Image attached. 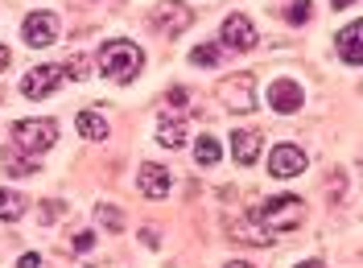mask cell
Returning <instances> with one entry per match:
<instances>
[{
    "mask_svg": "<svg viewBox=\"0 0 363 268\" xmlns=\"http://www.w3.org/2000/svg\"><path fill=\"white\" fill-rule=\"evenodd\" d=\"M21 38L33 45V50H38V45H54L58 42V17H54V13H29L25 25H21Z\"/></svg>",
    "mask_w": 363,
    "mask_h": 268,
    "instance_id": "cell-5",
    "label": "cell"
},
{
    "mask_svg": "<svg viewBox=\"0 0 363 268\" xmlns=\"http://www.w3.org/2000/svg\"><path fill=\"white\" fill-rule=\"evenodd\" d=\"M157 140L165 145V149H182V145H186V128H182L178 120H165V124L157 128Z\"/></svg>",
    "mask_w": 363,
    "mask_h": 268,
    "instance_id": "cell-16",
    "label": "cell"
},
{
    "mask_svg": "<svg viewBox=\"0 0 363 268\" xmlns=\"http://www.w3.org/2000/svg\"><path fill=\"white\" fill-rule=\"evenodd\" d=\"M62 74H70V79H87V62H83V58H70L67 67H62Z\"/></svg>",
    "mask_w": 363,
    "mask_h": 268,
    "instance_id": "cell-22",
    "label": "cell"
},
{
    "mask_svg": "<svg viewBox=\"0 0 363 268\" xmlns=\"http://www.w3.org/2000/svg\"><path fill=\"white\" fill-rule=\"evenodd\" d=\"M54 140H58V124L54 120H21V124H13V145L21 153H45Z\"/></svg>",
    "mask_w": 363,
    "mask_h": 268,
    "instance_id": "cell-3",
    "label": "cell"
},
{
    "mask_svg": "<svg viewBox=\"0 0 363 268\" xmlns=\"http://www.w3.org/2000/svg\"><path fill=\"white\" fill-rule=\"evenodd\" d=\"M17 268H42V260H38L33 252H25V256H21V264H17Z\"/></svg>",
    "mask_w": 363,
    "mask_h": 268,
    "instance_id": "cell-24",
    "label": "cell"
},
{
    "mask_svg": "<svg viewBox=\"0 0 363 268\" xmlns=\"http://www.w3.org/2000/svg\"><path fill=\"white\" fill-rule=\"evenodd\" d=\"M91 244H95V235H91V231H83V235H74V247H79V252H87Z\"/></svg>",
    "mask_w": 363,
    "mask_h": 268,
    "instance_id": "cell-23",
    "label": "cell"
},
{
    "mask_svg": "<svg viewBox=\"0 0 363 268\" xmlns=\"http://www.w3.org/2000/svg\"><path fill=\"white\" fill-rule=\"evenodd\" d=\"M169 104H178V108H182V104H186V91L174 87V91H169Z\"/></svg>",
    "mask_w": 363,
    "mask_h": 268,
    "instance_id": "cell-25",
    "label": "cell"
},
{
    "mask_svg": "<svg viewBox=\"0 0 363 268\" xmlns=\"http://www.w3.org/2000/svg\"><path fill=\"white\" fill-rule=\"evenodd\" d=\"M310 13H314V9H310V0H289L285 21H289V25H306V21H310Z\"/></svg>",
    "mask_w": 363,
    "mask_h": 268,
    "instance_id": "cell-18",
    "label": "cell"
},
{
    "mask_svg": "<svg viewBox=\"0 0 363 268\" xmlns=\"http://www.w3.org/2000/svg\"><path fill=\"white\" fill-rule=\"evenodd\" d=\"M194 157H199V165H215V161L223 157V149H219V140H215V136H199Z\"/></svg>",
    "mask_w": 363,
    "mask_h": 268,
    "instance_id": "cell-17",
    "label": "cell"
},
{
    "mask_svg": "<svg viewBox=\"0 0 363 268\" xmlns=\"http://www.w3.org/2000/svg\"><path fill=\"white\" fill-rule=\"evenodd\" d=\"M74 128H79V136H87V140H104L108 136V120L99 112H79Z\"/></svg>",
    "mask_w": 363,
    "mask_h": 268,
    "instance_id": "cell-14",
    "label": "cell"
},
{
    "mask_svg": "<svg viewBox=\"0 0 363 268\" xmlns=\"http://www.w3.org/2000/svg\"><path fill=\"white\" fill-rule=\"evenodd\" d=\"M269 104H272V112L289 116V112H297V108L306 104V95H301V87H297L294 79H277V83L269 87Z\"/></svg>",
    "mask_w": 363,
    "mask_h": 268,
    "instance_id": "cell-10",
    "label": "cell"
},
{
    "mask_svg": "<svg viewBox=\"0 0 363 268\" xmlns=\"http://www.w3.org/2000/svg\"><path fill=\"white\" fill-rule=\"evenodd\" d=\"M223 45L227 50H240V54L256 45V29H252V21L244 17V13H231V17L223 21Z\"/></svg>",
    "mask_w": 363,
    "mask_h": 268,
    "instance_id": "cell-8",
    "label": "cell"
},
{
    "mask_svg": "<svg viewBox=\"0 0 363 268\" xmlns=\"http://www.w3.org/2000/svg\"><path fill=\"white\" fill-rule=\"evenodd\" d=\"M58 83H62V67H38L21 79V91L29 99H42V95H50Z\"/></svg>",
    "mask_w": 363,
    "mask_h": 268,
    "instance_id": "cell-11",
    "label": "cell"
},
{
    "mask_svg": "<svg viewBox=\"0 0 363 268\" xmlns=\"http://www.w3.org/2000/svg\"><path fill=\"white\" fill-rule=\"evenodd\" d=\"M223 268H256V264H248V260H231V264H223Z\"/></svg>",
    "mask_w": 363,
    "mask_h": 268,
    "instance_id": "cell-26",
    "label": "cell"
},
{
    "mask_svg": "<svg viewBox=\"0 0 363 268\" xmlns=\"http://www.w3.org/2000/svg\"><path fill=\"white\" fill-rule=\"evenodd\" d=\"M231 157H235L240 165H252V161L260 157V133H252V128L231 133Z\"/></svg>",
    "mask_w": 363,
    "mask_h": 268,
    "instance_id": "cell-12",
    "label": "cell"
},
{
    "mask_svg": "<svg viewBox=\"0 0 363 268\" xmlns=\"http://www.w3.org/2000/svg\"><path fill=\"white\" fill-rule=\"evenodd\" d=\"M9 67V50H4V45H0V70Z\"/></svg>",
    "mask_w": 363,
    "mask_h": 268,
    "instance_id": "cell-27",
    "label": "cell"
},
{
    "mask_svg": "<svg viewBox=\"0 0 363 268\" xmlns=\"http://www.w3.org/2000/svg\"><path fill=\"white\" fill-rule=\"evenodd\" d=\"M297 268H326L322 260H306V264H297Z\"/></svg>",
    "mask_w": 363,
    "mask_h": 268,
    "instance_id": "cell-29",
    "label": "cell"
},
{
    "mask_svg": "<svg viewBox=\"0 0 363 268\" xmlns=\"http://www.w3.org/2000/svg\"><path fill=\"white\" fill-rule=\"evenodd\" d=\"M190 21H194V13H190L182 0H161L157 9H153V29H157V33H169V38L182 33Z\"/></svg>",
    "mask_w": 363,
    "mask_h": 268,
    "instance_id": "cell-4",
    "label": "cell"
},
{
    "mask_svg": "<svg viewBox=\"0 0 363 268\" xmlns=\"http://www.w3.org/2000/svg\"><path fill=\"white\" fill-rule=\"evenodd\" d=\"M256 79L252 74H240V79H227L223 87H219V95H223V104L231 108V112H252L256 108Z\"/></svg>",
    "mask_w": 363,
    "mask_h": 268,
    "instance_id": "cell-6",
    "label": "cell"
},
{
    "mask_svg": "<svg viewBox=\"0 0 363 268\" xmlns=\"http://www.w3.org/2000/svg\"><path fill=\"white\" fill-rule=\"evenodd\" d=\"M190 62H194V67H215V62H219V45H199V50L190 54Z\"/></svg>",
    "mask_w": 363,
    "mask_h": 268,
    "instance_id": "cell-20",
    "label": "cell"
},
{
    "mask_svg": "<svg viewBox=\"0 0 363 268\" xmlns=\"http://www.w3.org/2000/svg\"><path fill=\"white\" fill-rule=\"evenodd\" d=\"M145 67V50L133 42H124V38H116L99 50V70L112 79V83H133L136 74Z\"/></svg>",
    "mask_w": 363,
    "mask_h": 268,
    "instance_id": "cell-1",
    "label": "cell"
},
{
    "mask_svg": "<svg viewBox=\"0 0 363 268\" xmlns=\"http://www.w3.org/2000/svg\"><path fill=\"white\" fill-rule=\"evenodd\" d=\"M95 219L108 227V231H120V227H124V215H120L116 206H99V211H95Z\"/></svg>",
    "mask_w": 363,
    "mask_h": 268,
    "instance_id": "cell-19",
    "label": "cell"
},
{
    "mask_svg": "<svg viewBox=\"0 0 363 268\" xmlns=\"http://www.w3.org/2000/svg\"><path fill=\"white\" fill-rule=\"evenodd\" d=\"M21 215H25V199L17 190H4L0 186V223H17Z\"/></svg>",
    "mask_w": 363,
    "mask_h": 268,
    "instance_id": "cell-15",
    "label": "cell"
},
{
    "mask_svg": "<svg viewBox=\"0 0 363 268\" xmlns=\"http://www.w3.org/2000/svg\"><path fill=\"white\" fill-rule=\"evenodd\" d=\"M306 169V153L297 145H277L269 153V174L272 178H297Z\"/></svg>",
    "mask_w": 363,
    "mask_h": 268,
    "instance_id": "cell-7",
    "label": "cell"
},
{
    "mask_svg": "<svg viewBox=\"0 0 363 268\" xmlns=\"http://www.w3.org/2000/svg\"><path fill=\"white\" fill-rule=\"evenodd\" d=\"M359 38H363L359 21H351V25L339 33V58L347 62V67H359Z\"/></svg>",
    "mask_w": 363,
    "mask_h": 268,
    "instance_id": "cell-13",
    "label": "cell"
},
{
    "mask_svg": "<svg viewBox=\"0 0 363 268\" xmlns=\"http://www.w3.org/2000/svg\"><path fill=\"white\" fill-rule=\"evenodd\" d=\"M169 186H174V178H169V169H161V165H140V174H136V190L145 194V199H165L169 194Z\"/></svg>",
    "mask_w": 363,
    "mask_h": 268,
    "instance_id": "cell-9",
    "label": "cell"
},
{
    "mask_svg": "<svg viewBox=\"0 0 363 268\" xmlns=\"http://www.w3.org/2000/svg\"><path fill=\"white\" fill-rule=\"evenodd\" d=\"M256 219L264 223V231H294V227H301V219H306V206H301V199H294V194H277V199H269L260 211H256Z\"/></svg>",
    "mask_w": 363,
    "mask_h": 268,
    "instance_id": "cell-2",
    "label": "cell"
},
{
    "mask_svg": "<svg viewBox=\"0 0 363 268\" xmlns=\"http://www.w3.org/2000/svg\"><path fill=\"white\" fill-rule=\"evenodd\" d=\"M351 4H359V0H335V9H351Z\"/></svg>",
    "mask_w": 363,
    "mask_h": 268,
    "instance_id": "cell-28",
    "label": "cell"
},
{
    "mask_svg": "<svg viewBox=\"0 0 363 268\" xmlns=\"http://www.w3.org/2000/svg\"><path fill=\"white\" fill-rule=\"evenodd\" d=\"M4 169H9L13 178H29L38 165H33V161H25V157H4Z\"/></svg>",
    "mask_w": 363,
    "mask_h": 268,
    "instance_id": "cell-21",
    "label": "cell"
}]
</instances>
